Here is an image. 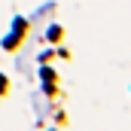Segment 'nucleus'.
I'll return each instance as SVG.
<instances>
[{
  "label": "nucleus",
  "instance_id": "nucleus-1",
  "mask_svg": "<svg viewBox=\"0 0 131 131\" xmlns=\"http://www.w3.org/2000/svg\"><path fill=\"white\" fill-rule=\"evenodd\" d=\"M49 40L58 43V40H61V28H49Z\"/></svg>",
  "mask_w": 131,
  "mask_h": 131
},
{
  "label": "nucleus",
  "instance_id": "nucleus-2",
  "mask_svg": "<svg viewBox=\"0 0 131 131\" xmlns=\"http://www.w3.org/2000/svg\"><path fill=\"white\" fill-rule=\"evenodd\" d=\"M0 92H6V79L3 76H0Z\"/></svg>",
  "mask_w": 131,
  "mask_h": 131
}]
</instances>
